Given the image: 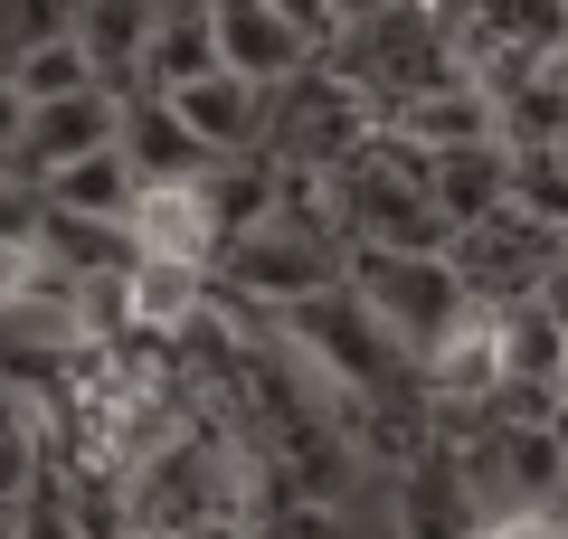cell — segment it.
Segmentation results:
<instances>
[{
	"label": "cell",
	"instance_id": "obj_8",
	"mask_svg": "<svg viewBox=\"0 0 568 539\" xmlns=\"http://www.w3.org/2000/svg\"><path fill=\"white\" fill-rule=\"evenodd\" d=\"M133 256H162V265H219V218H209V200H200V180H142V200H133Z\"/></svg>",
	"mask_w": 568,
	"mask_h": 539
},
{
	"label": "cell",
	"instance_id": "obj_20",
	"mask_svg": "<svg viewBox=\"0 0 568 539\" xmlns=\"http://www.w3.org/2000/svg\"><path fill=\"white\" fill-rule=\"evenodd\" d=\"M20 114H29V104H20V85H10V67H0V161H10V133H20Z\"/></svg>",
	"mask_w": 568,
	"mask_h": 539
},
{
	"label": "cell",
	"instance_id": "obj_2",
	"mask_svg": "<svg viewBox=\"0 0 568 539\" xmlns=\"http://www.w3.org/2000/svg\"><path fill=\"white\" fill-rule=\"evenodd\" d=\"M275 322H284V350L304 359L313 379H332L351 407H388L407 379H417V369H407V350L379 332V313H369V303L351 294V284H332V294H304V303H284Z\"/></svg>",
	"mask_w": 568,
	"mask_h": 539
},
{
	"label": "cell",
	"instance_id": "obj_13",
	"mask_svg": "<svg viewBox=\"0 0 568 539\" xmlns=\"http://www.w3.org/2000/svg\"><path fill=\"white\" fill-rule=\"evenodd\" d=\"M152 10H162V0H77V48H85V67H95L104 85H123V95H133L142 48H152Z\"/></svg>",
	"mask_w": 568,
	"mask_h": 539
},
{
	"label": "cell",
	"instance_id": "obj_25",
	"mask_svg": "<svg viewBox=\"0 0 568 539\" xmlns=\"http://www.w3.org/2000/svg\"><path fill=\"white\" fill-rule=\"evenodd\" d=\"M559 10H568V0H559Z\"/></svg>",
	"mask_w": 568,
	"mask_h": 539
},
{
	"label": "cell",
	"instance_id": "obj_24",
	"mask_svg": "<svg viewBox=\"0 0 568 539\" xmlns=\"http://www.w3.org/2000/svg\"><path fill=\"white\" fill-rule=\"evenodd\" d=\"M0 180H10V171H0Z\"/></svg>",
	"mask_w": 568,
	"mask_h": 539
},
{
	"label": "cell",
	"instance_id": "obj_1",
	"mask_svg": "<svg viewBox=\"0 0 568 539\" xmlns=\"http://www.w3.org/2000/svg\"><path fill=\"white\" fill-rule=\"evenodd\" d=\"M209 284H237L246 303L284 313V303H304V294H332V284H351V237L332 227L323 190H313V200H294V190H284L275 218H256L246 237H227V246H219Z\"/></svg>",
	"mask_w": 568,
	"mask_h": 539
},
{
	"label": "cell",
	"instance_id": "obj_16",
	"mask_svg": "<svg viewBox=\"0 0 568 539\" xmlns=\"http://www.w3.org/2000/svg\"><path fill=\"white\" fill-rule=\"evenodd\" d=\"M10 85H20V104H48V95H85V85H104V77L85 67L77 29H67V39H39V48L10 58Z\"/></svg>",
	"mask_w": 568,
	"mask_h": 539
},
{
	"label": "cell",
	"instance_id": "obj_18",
	"mask_svg": "<svg viewBox=\"0 0 568 539\" xmlns=\"http://www.w3.org/2000/svg\"><path fill=\"white\" fill-rule=\"evenodd\" d=\"M530 303H540V313H549V322L568 332V246H559V256L540 265V284H530Z\"/></svg>",
	"mask_w": 568,
	"mask_h": 539
},
{
	"label": "cell",
	"instance_id": "obj_15",
	"mask_svg": "<svg viewBox=\"0 0 568 539\" xmlns=\"http://www.w3.org/2000/svg\"><path fill=\"white\" fill-rule=\"evenodd\" d=\"M39 474H48V407L0 379V511H10Z\"/></svg>",
	"mask_w": 568,
	"mask_h": 539
},
{
	"label": "cell",
	"instance_id": "obj_9",
	"mask_svg": "<svg viewBox=\"0 0 568 539\" xmlns=\"http://www.w3.org/2000/svg\"><path fill=\"white\" fill-rule=\"evenodd\" d=\"M511 180H521V152L503 133L484 142H455V152H426V200L446 209V227H474L511 200Z\"/></svg>",
	"mask_w": 568,
	"mask_h": 539
},
{
	"label": "cell",
	"instance_id": "obj_17",
	"mask_svg": "<svg viewBox=\"0 0 568 539\" xmlns=\"http://www.w3.org/2000/svg\"><path fill=\"white\" fill-rule=\"evenodd\" d=\"M10 539H95L77 520V501H67V482H58V464H48L39 482H29L20 501H10Z\"/></svg>",
	"mask_w": 568,
	"mask_h": 539
},
{
	"label": "cell",
	"instance_id": "obj_4",
	"mask_svg": "<svg viewBox=\"0 0 568 539\" xmlns=\"http://www.w3.org/2000/svg\"><path fill=\"white\" fill-rule=\"evenodd\" d=\"M104 142H123V85H85V95H48L20 114V133H10V161L0 171L20 180V190H39L48 171H67V161L104 152Z\"/></svg>",
	"mask_w": 568,
	"mask_h": 539
},
{
	"label": "cell",
	"instance_id": "obj_19",
	"mask_svg": "<svg viewBox=\"0 0 568 539\" xmlns=\"http://www.w3.org/2000/svg\"><path fill=\"white\" fill-rule=\"evenodd\" d=\"M323 10H332V39H342V29H369L379 10H398V0H323Z\"/></svg>",
	"mask_w": 568,
	"mask_h": 539
},
{
	"label": "cell",
	"instance_id": "obj_11",
	"mask_svg": "<svg viewBox=\"0 0 568 539\" xmlns=\"http://www.w3.org/2000/svg\"><path fill=\"white\" fill-rule=\"evenodd\" d=\"M39 200L48 209H67V218H133V200H142V171L123 161V142H104V152H85V161H67V171H48L39 180Z\"/></svg>",
	"mask_w": 568,
	"mask_h": 539
},
{
	"label": "cell",
	"instance_id": "obj_10",
	"mask_svg": "<svg viewBox=\"0 0 568 539\" xmlns=\"http://www.w3.org/2000/svg\"><path fill=\"white\" fill-rule=\"evenodd\" d=\"M219 67V29H209V0H162L152 10V48L133 67V95H181Z\"/></svg>",
	"mask_w": 568,
	"mask_h": 539
},
{
	"label": "cell",
	"instance_id": "obj_14",
	"mask_svg": "<svg viewBox=\"0 0 568 539\" xmlns=\"http://www.w3.org/2000/svg\"><path fill=\"white\" fill-rule=\"evenodd\" d=\"M123 161H133L142 180H200L209 171L200 133H190L162 95H123Z\"/></svg>",
	"mask_w": 568,
	"mask_h": 539
},
{
	"label": "cell",
	"instance_id": "obj_12",
	"mask_svg": "<svg viewBox=\"0 0 568 539\" xmlns=\"http://www.w3.org/2000/svg\"><path fill=\"white\" fill-rule=\"evenodd\" d=\"M200 313H209V275H200V265L133 256V275H123V322H133V332H162V340H181Z\"/></svg>",
	"mask_w": 568,
	"mask_h": 539
},
{
	"label": "cell",
	"instance_id": "obj_6",
	"mask_svg": "<svg viewBox=\"0 0 568 539\" xmlns=\"http://www.w3.org/2000/svg\"><path fill=\"white\" fill-rule=\"evenodd\" d=\"M209 29H219V67L275 85V95L304 77V67H323V39H313L294 10H275V0H209Z\"/></svg>",
	"mask_w": 568,
	"mask_h": 539
},
{
	"label": "cell",
	"instance_id": "obj_3",
	"mask_svg": "<svg viewBox=\"0 0 568 539\" xmlns=\"http://www.w3.org/2000/svg\"><path fill=\"white\" fill-rule=\"evenodd\" d=\"M351 294L379 313V332L407 350V369L474 313V284L446 246H351Z\"/></svg>",
	"mask_w": 568,
	"mask_h": 539
},
{
	"label": "cell",
	"instance_id": "obj_23",
	"mask_svg": "<svg viewBox=\"0 0 568 539\" xmlns=\"http://www.w3.org/2000/svg\"><path fill=\"white\" fill-rule=\"evenodd\" d=\"M0 539H10V511H0Z\"/></svg>",
	"mask_w": 568,
	"mask_h": 539
},
{
	"label": "cell",
	"instance_id": "obj_22",
	"mask_svg": "<svg viewBox=\"0 0 568 539\" xmlns=\"http://www.w3.org/2000/svg\"><path fill=\"white\" fill-rule=\"evenodd\" d=\"M549 398H568V350H559V379H549Z\"/></svg>",
	"mask_w": 568,
	"mask_h": 539
},
{
	"label": "cell",
	"instance_id": "obj_21",
	"mask_svg": "<svg viewBox=\"0 0 568 539\" xmlns=\"http://www.w3.org/2000/svg\"><path fill=\"white\" fill-rule=\"evenodd\" d=\"M540 511H549V520H559V530H568V474H559V492H549Z\"/></svg>",
	"mask_w": 568,
	"mask_h": 539
},
{
	"label": "cell",
	"instance_id": "obj_7",
	"mask_svg": "<svg viewBox=\"0 0 568 539\" xmlns=\"http://www.w3.org/2000/svg\"><path fill=\"white\" fill-rule=\"evenodd\" d=\"M162 104L200 133L209 161H237V152H265V142H275V85L237 77V67H209L200 85H181V95H162Z\"/></svg>",
	"mask_w": 568,
	"mask_h": 539
},
{
	"label": "cell",
	"instance_id": "obj_5",
	"mask_svg": "<svg viewBox=\"0 0 568 539\" xmlns=\"http://www.w3.org/2000/svg\"><path fill=\"white\" fill-rule=\"evenodd\" d=\"M474 520H484V501H474L465 455L446 436L398 455V474H388V539H474Z\"/></svg>",
	"mask_w": 568,
	"mask_h": 539
}]
</instances>
